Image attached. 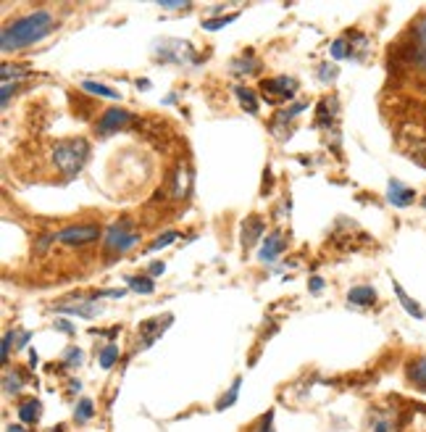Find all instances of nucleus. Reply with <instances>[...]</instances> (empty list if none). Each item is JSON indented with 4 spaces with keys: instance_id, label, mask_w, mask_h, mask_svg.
<instances>
[{
    "instance_id": "obj_1",
    "label": "nucleus",
    "mask_w": 426,
    "mask_h": 432,
    "mask_svg": "<svg viewBox=\"0 0 426 432\" xmlns=\"http://www.w3.org/2000/svg\"><path fill=\"white\" fill-rule=\"evenodd\" d=\"M53 30H56L53 13H48V11H35V13L21 16V19H16L13 24H8L3 30V35H0V48L6 53L24 51V48H30L35 42L45 40Z\"/></svg>"
},
{
    "instance_id": "obj_2",
    "label": "nucleus",
    "mask_w": 426,
    "mask_h": 432,
    "mask_svg": "<svg viewBox=\"0 0 426 432\" xmlns=\"http://www.w3.org/2000/svg\"><path fill=\"white\" fill-rule=\"evenodd\" d=\"M87 156H89V142L77 137V140H61L56 148H53V163H56V169L66 177V180H74L82 169H84V163H87Z\"/></svg>"
},
{
    "instance_id": "obj_3",
    "label": "nucleus",
    "mask_w": 426,
    "mask_h": 432,
    "mask_svg": "<svg viewBox=\"0 0 426 432\" xmlns=\"http://www.w3.org/2000/svg\"><path fill=\"white\" fill-rule=\"evenodd\" d=\"M139 242V235L134 230H129V221L121 219L116 224H111L106 230V248L116 253H127L129 248H134Z\"/></svg>"
},
{
    "instance_id": "obj_4",
    "label": "nucleus",
    "mask_w": 426,
    "mask_h": 432,
    "mask_svg": "<svg viewBox=\"0 0 426 432\" xmlns=\"http://www.w3.org/2000/svg\"><path fill=\"white\" fill-rule=\"evenodd\" d=\"M261 92H263V98L268 103H287L295 92H298V80H292V77H274V80H263L261 82Z\"/></svg>"
},
{
    "instance_id": "obj_5",
    "label": "nucleus",
    "mask_w": 426,
    "mask_h": 432,
    "mask_svg": "<svg viewBox=\"0 0 426 432\" xmlns=\"http://www.w3.org/2000/svg\"><path fill=\"white\" fill-rule=\"evenodd\" d=\"M153 51H156V56H158L156 61L184 63L187 58H192L195 63H200V58L195 56V51H192V45H189V42H182V40H161L153 45Z\"/></svg>"
},
{
    "instance_id": "obj_6",
    "label": "nucleus",
    "mask_w": 426,
    "mask_h": 432,
    "mask_svg": "<svg viewBox=\"0 0 426 432\" xmlns=\"http://www.w3.org/2000/svg\"><path fill=\"white\" fill-rule=\"evenodd\" d=\"M171 322H174V316H171V314H163V319H161V316H153V319H145V322H139V327H137V332H139L137 348H139V351L150 348V345H153V342H156L161 335H163V330H166Z\"/></svg>"
},
{
    "instance_id": "obj_7",
    "label": "nucleus",
    "mask_w": 426,
    "mask_h": 432,
    "mask_svg": "<svg viewBox=\"0 0 426 432\" xmlns=\"http://www.w3.org/2000/svg\"><path fill=\"white\" fill-rule=\"evenodd\" d=\"M134 121V116L129 113V111L124 109H108V111H103L100 113V119L98 124H95V130H98V135H113V132H119L124 130V127H129Z\"/></svg>"
},
{
    "instance_id": "obj_8",
    "label": "nucleus",
    "mask_w": 426,
    "mask_h": 432,
    "mask_svg": "<svg viewBox=\"0 0 426 432\" xmlns=\"http://www.w3.org/2000/svg\"><path fill=\"white\" fill-rule=\"evenodd\" d=\"M100 237V230L95 224H80V227H66V230L56 232V240L66 242V245H87Z\"/></svg>"
},
{
    "instance_id": "obj_9",
    "label": "nucleus",
    "mask_w": 426,
    "mask_h": 432,
    "mask_svg": "<svg viewBox=\"0 0 426 432\" xmlns=\"http://www.w3.org/2000/svg\"><path fill=\"white\" fill-rule=\"evenodd\" d=\"M56 311L58 314H71V316H80V319H95L100 314V306H95L92 298H69V301H63L56 306Z\"/></svg>"
},
{
    "instance_id": "obj_10",
    "label": "nucleus",
    "mask_w": 426,
    "mask_h": 432,
    "mask_svg": "<svg viewBox=\"0 0 426 432\" xmlns=\"http://www.w3.org/2000/svg\"><path fill=\"white\" fill-rule=\"evenodd\" d=\"M411 63L418 66L421 71H426V13L418 16L413 24V45H411Z\"/></svg>"
},
{
    "instance_id": "obj_11",
    "label": "nucleus",
    "mask_w": 426,
    "mask_h": 432,
    "mask_svg": "<svg viewBox=\"0 0 426 432\" xmlns=\"http://www.w3.org/2000/svg\"><path fill=\"white\" fill-rule=\"evenodd\" d=\"M366 432H400L397 414L392 409H374V412L368 414Z\"/></svg>"
},
{
    "instance_id": "obj_12",
    "label": "nucleus",
    "mask_w": 426,
    "mask_h": 432,
    "mask_svg": "<svg viewBox=\"0 0 426 432\" xmlns=\"http://www.w3.org/2000/svg\"><path fill=\"white\" fill-rule=\"evenodd\" d=\"M284 248H287V237H284L279 230L268 232L266 240H263V245H261V251H258V259H261L263 264L277 261L279 256L284 253Z\"/></svg>"
},
{
    "instance_id": "obj_13",
    "label": "nucleus",
    "mask_w": 426,
    "mask_h": 432,
    "mask_svg": "<svg viewBox=\"0 0 426 432\" xmlns=\"http://www.w3.org/2000/svg\"><path fill=\"white\" fill-rule=\"evenodd\" d=\"M387 201L392 203L395 209H408L411 203L416 201V192L411 190L408 185H403L400 180H389V185H387Z\"/></svg>"
},
{
    "instance_id": "obj_14",
    "label": "nucleus",
    "mask_w": 426,
    "mask_h": 432,
    "mask_svg": "<svg viewBox=\"0 0 426 432\" xmlns=\"http://www.w3.org/2000/svg\"><path fill=\"white\" fill-rule=\"evenodd\" d=\"M263 232H266V224H263V219H261V216H256V214H253V216H248V219L242 221V245H245V248H253V245L258 242V237H261Z\"/></svg>"
},
{
    "instance_id": "obj_15",
    "label": "nucleus",
    "mask_w": 426,
    "mask_h": 432,
    "mask_svg": "<svg viewBox=\"0 0 426 432\" xmlns=\"http://www.w3.org/2000/svg\"><path fill=\"white\" fill-rule=\"evenodd\" d=\"M347 301L353 303V306H374L377 303V290L371 288V285H358L353 290L347 292Z\"/></svg>"
},
{
    "instance_id": "obj_16",
    "label": "nucleus",
    "mask_w": 426,
    "mask_h": 432,
    "mask_svg": "<svg viewBox=\"0 0 426 432\" xmlns=\"http://www.w3.org/2000/svg\"><path fill=\"white\" fill-rule=\"evenodd\" d=\"M408 380H411V385H416L418 390L426 393V356H418V359H413V362L408 364Z\"/></svg>"
},
{
    "instance_id": "obj_17",
    "label": "nucleus",
    "mask_w": 426,
    "mask_h": 432,
    "mask_svg": "<svg viewBox=\"0 0 426 432\" xmlns=\"http://www.w3.org/2000/svg\"><path fill=\"white\" fill-rule=\"evenodd\" d=\"M392 288H395V295H397V301L403 303V309H406V311L411 314L413 319H424L426 311L421 309V306H418L416 301H413V298H411V295H408L406 290H403V285H400V282L395 280V282H392Z\"/></svg>"
},
{
    "instance_id": "obj_18",
    "label": "nucleus",
    "mask_w": 426,
    "mask_h": 432,
    "mask_svg": "<svg viewBox=\"0 0 426 432\" xmlns=\"http://www.w3.org/2000/svg\"><path fill=\"white\" fill-rule=\"evenodd\" d=\"M329 56L334 61H345V58H353V35L347 32L342 37L332 42V48H329Z\"/></svg>"
},
{
    "instance_id": "obj_19",
    "label": "nucleus",
    "mask_w": 426,
    "mask_h": 432,
    "mask_svg": "<svg viewBox=\"0 0 426 432\" xmlns=\"http://www.w3.org/2000/svg\"><path fill=\"white\" fill-rule=\"evenodd\" d=\"M40 414H42V406H40V401H35V398H30V401H24V403L19 406V419H21V424H37Z\"/></svg>"
},
{
    "instance_id": "obj_20",
    "label": "nucleus",
    "mask_w": 426,
    "mask_h": 432,
    "mask_svg": "<svg viewBox=\"0 0 426 432\" xmlns=\"http://www.w3.org/2000/svg\"><path fill=\"white\" fill-rule=\"evenodd\" d=\"M258 69H261V63H258L253 56H239V58L232 61V74H237V77H248V74H258Z\"/></svg>"
},
{
    "instance_id": "obj_21",
    "label": "nucleus",
    "mask_w": 426,
    "mask_h": 432,
    "mask_svg": "<svg viewBox=\"0 0 426 432\" xmlns=\"http://www.w3.org/2000/svg\"><path fill=\"white\" fill-rule=\"evenodd\" d=\"M189 166L187 163H179L177 166V177H174V198H184L189 192Z\"/></svg>"
},
{
    "instance_id": "obj_22",
    "label": "nucleus",
    "mask_w": 426,
    "mask_h": 432,
    "mask_svg": "<svg viewBox=\"0 0 426 432\" xmlns=\"http://www.w3.org/2000/svg\"><path fill=\"white\" fill-rule=\"evenodd\" d=\"M24 382H27L24 372H6L3 374V393H6V395H19V390L24 388Z\"/></svg>"
},
{
    "instance_id": "obj_23",
    "label": "nucleus",
    "mask_w": 426,
    "mask_h": 432,
    "mask_svg": "<svg viewBox=\"0 0 426 432\" xmlns=\"http://www.w3.org/2000/svg\"><path fill=\"white\" fill-rule=\"evenodd\" d=\"M234 95H237L239 106L248 111V113H258V98H256V92L250 90V87L237 85V87H234Z\"/></svg>"
},
{
    "instance_id": "obj_24",
    "label": "nucleus",
    "mask_w": 426,
    "mask_h": 432,
    "mask_svg": "<svg viewBox=\"0 0 426 432\" xmlns=\"http://www.w3.org/2000/svg\"><path fill=\"white\" fill-rule=\"evenodd\" d=\"M82 90L92 92V95H100V98H111V101H116L119 98V92L108 87V85H100V82H92V80H84L82 82Z\"/></svg>"
},
{
    "instance_id": "obj_25",
    "label": "nucleus",
    "mask_w": 426,
    "mask_h": 432,
    "mask_svg": "<svg viewBox=\"0 0 426 432\" xmlns=\"http://www.w3.org/2000/svg\"><path fill=\"white\" fill-rule=\"evenodd\" d=\"M239 388H242V377H237V380L232 382V388H229V390L224 393V398L216 403V412H224V409H229V406H234V403H237Z\"/></svg>"
},
{
    "instance_id": "obj_26",
    "label": "nucleus",
    "mask_w": 426,
    "mask_h": 432,
    "mask_svg": "<svg viewBox=\"0 0 426 432\" xmlns=\"http://www.w3.org/2000/svg\"><path fill=\"white\" fill-rule=\"evenodd\" d=\"M127 285L134 292H142V295H150V292H153V277H129Z\"/></svg>"
},
{
    "instance_id": "obj_27",
    "label": "nucleus",
    "mask_w": 426,
    "mask_h": 432,
    "mask_svg": "<svg viewBox=\"0 0 426 432\" xmlns=\"http://www.w3.org/2000/svg\"><path fill=\"white\" fill-rule=\"evenodd\" d=\"M27 66H19V63H3V85H11V80H19L27 74Z\"/></svg>"
},
{
    "instance_id": "obj_28",
    "label": "nucleus",
    "mask_w": 426,
    "mask_h": 432,
    "mask_svg": "<svg viewBox=\"0 0 426 432\" xmlns=\"http://www.w3.org/2000/svg\"><path fill=\"white\" fill-rule=\"evenodd\" d=\"M116 359H119V348H116L113 342L100 351V366H103V369H111V366L116 364Z\"/></svg>"
},
{
    "instance_id": "obj_29",
    "label": "nucleus",
    "mask_w": 426,
    "mask_h": 432,
    "mask_svg": "<svg viewBox=\"0 0 426 432\" xmlns=\"http://www.w3.org/2000/svg\"><path fill=\"white\" fill-rule=\"evenodd\" d=\"M92 414H95V409H92V401H89V398H80L77 409H74V416H77L80 422H89V419H92Z\"/></svg>"
},
{
    "instance_id": "obj_30",
    "label": "nucleus",
    "mask_w": 426,
    "mask_h": 432,
    "mask_svg": "<svg viewBox=\"0 0 426 432\" xmlns=\"http://www.w3.org/2000/svg\"><path fill=\"white\" fill-rule=\"evenodd\" d=\"M237 16H239V13H229V16H221V19H206V21H203V30H208V32L224 30L227 24L237 21Z\"/></svg>"
},
{
    "instance_id": "obj_31",
    "label": "nucleus",
    "mask_w": 426,
    "mask_h": 432,
    "mask_svg": "<svg viewBox=\"0 0 426 432\" xmlns=\"http://www.w3.org/2000/svg\"><path fill=\"white\" fill-rule=\"evenodd\" d=\"M16 335H19V330H8L6 335H3V353H0V362L8 364L11 359V342L16 340Z\"/></svg>"
},
{
    "instance_id": "obj_32",
    "label": "nucleus",
    "mask_w": 426,
    "mask_h": 432,
    "mask_svg": "<svg viewBox=\"0 0 426 432\" xmlns=\"http://www.w3.org/2000/svg\"><path fill=\"white\" fill-rule=\"evenodd\" d=\"M177 237H179L177 232H166V235H161V237H156V240L150 242L148 251H150V253L161 251V248H166V245H169V242H174V240H177Z\"/></svg>"
},
{
    "instance_id": "obj_33",
    "label": "nucleus",
    "mask_w": 426,
    "mask_h": 432,
    "mask_svg": "<svg viewBox=\"0 0 426 432\" xmlns=\"http://www.w3.org/2000/svg\"><path fill=\"white\" fill-rule=\"evenodd\" d=\"M337 77V66H329V63H321L318 66V80L321 82H332Z\"/></svg>"
},
{
    "instance_id": "obj_34",
    "label": "nucleus",
    "mask_w": 426,
    "mask_h": 432,
    "mask_svg": "<svg viewBox=\"0 0 426 432\" xmlns=\"http://www.w3.org/2000/svg\"><path fill=\"white\" fill-rule=\"evenodd\" d=\"M158 6H161V8H169V11H184V8H189L187 0H161Z\"/></svg>"
},
{
    "instance_id": "obj_35",
    "label": "nucleus",
    "mask_w": 426,
    "mask_h": 432,
    "mask_svg": "<svg viewBox=\"0 0 426 432\" xmlns=\"http://www.w3.org/2000/svg\"><path fill=\"white\" fill-rule=\"evenodd\" d=\"M271 427H274V412H268L266 416H263V419L258 422V427H256L253 432H274Z\"/></svg>"
},
{
    "instance_id": "obj_36",
    "label": "nucleus",
    "mask_w": 426,
    "mask_h": 432,
    "mask_svg": "<svg viewBox=\"0 0 426 432\" xmlns=\"http://www.w3.org/2000/svg\"><path fill=\"white\" fill-rule=\"evenodd\" d=\"M66 364H69V366H80V364H82V351H80V348H69V351H66Z\"/></svg>"
},
{
    "instance_id": "obj_37",
    "label": "nucleus",
    "mask_w": 426,
    "mask_h": 432,
    "mask_svg": "<svg viewBox=\"0 0 426 432\" xmlns=\"http://www.w3.org/2000/svg\"><path fill=\"white\" fill-rule=\"evenodd\" d=\"M13 92H16V85H13V87H11V85H3V109H6V106H8L11 103V95H13Z\"/></svg>"
},
{
    "instance_id": "obj_38",
    "label": "nucleus",
    "mask_w": 426,
    "mask_h": 432,
    "mask_svg": "<svg viewBox=\"0 0 426 432\" xmlns=\"http://www.w3.org/2000/svg\"><path fill=\"white\" fill-rule=\"evenodd\" d=\"M166 271V264L163 261H156V264H150V277H161Z\"/></svg>"
},
{
    "instance_id": "obj_39",
    "label": "nucleus",
    "mask_w": 426,
    "mask_h": 432,
    "mask_svg": "<svg viewBox=\"0 0 426 432\" xmlns=\"http://www.w3.org/2000/svg\"><path fill=\"white\" fill-rule=\"evenodd\" d=\"M56 327H58V330H63L66 335H74V327H71L66 319H56Z\"/></svg>"
},
{
    "instance_id": "obj_40",
    "label": "nucleus",
    "mask_w": 426,
    "mask_h": 432,
    "mask_svg": "<svg viewBox=\"0 0 426 432\" xmlns=\"http://www.w3.org/2000/svg\"><path fill=\"white\" fill-rule=\"evenodd\" d=\"M321 288H324V280H321V277H313V280H311V290L321 292Z\"/></svg>"
},
{
    "instance_id": "obj_41",
    "label": "nucleus",
    "mask_w": 426,
    "mask_h": 432,
    "mask_svg": "<svg viewBox=\"0 0 426 432\" xmlns=\"http://www.w3.org/2000/svg\"><path fill=\"white\" fill-rule=\"evenodd\" d=\"M27 340H30V332L19 330V348H24V345H27Z\"/></svg>"
},
{
    "instance_id": "obj_42",
    "label": "nucleus",
    "mask_w": 426,
    "mask_h": 432,
    "mask_svg": "<svg viewBox=\"0 0 426 432\" xmlns=\"http://www.w3.org/2000/svg\"><path fill=\"white\" fill-rule=\"evenodd\" d=\"M37 364H40V356H37V351L32 348V351H30V366H37Z\"/></svg>"
},
{
    "instance_id": "obj_43",
    "label": "nucleus",
    "mask_w": 426,
    "mask_h": 432,
    "mask_svg": "<svg viewBox=\"0 0 426 432\" xmlns=\"http://www.w3.org/2000/svg\"><path fill=\"white\" fill-rule=\"evenodd\" d=\"M8 432H30V430H27V427H21V424H11Z\"/></svg>"
},
{
    "instance_id": "obj_44",
    "label": "nucleus",
    "mask_w": 426,
    "mask_h": 432,
    "mask_svg": "<svg viewBox=\"0 0 426 432\" xmlns=\"http://www.w3.org/2000/svg\"><path fill=\"white\" fill-rule=\"evenodd\" d=\"M137 87H139V90H150V82H139L137 80Z\"/></svg>"
},
{
    "instance_id": "obj_45",
    "label": "nucleus",
    "mask_w": 426,
    "mask_h": 432,
    "mask_svg": "<svg viewBox=\"0 0 426 432\" xmlns=\"http://www.w3.org/2000/svg\"><path fill=\"white\" fill-rule=\"evenodd\" d=\"M421 206H424V209H426V198H424V201H421Z\"/></svg>"
}]
</instances>
